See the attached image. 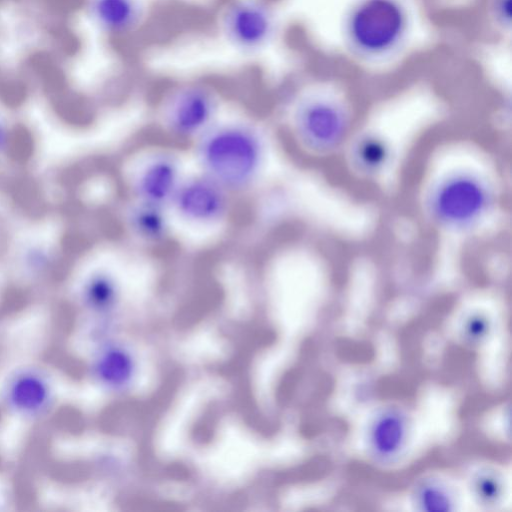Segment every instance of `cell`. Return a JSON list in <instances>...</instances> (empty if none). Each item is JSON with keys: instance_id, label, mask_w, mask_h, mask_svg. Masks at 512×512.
Returning a JSON list of instances; mask_svg holds the SVG:
<instances>
[{"instance_id": "1", "label": "cell", "mask_w": 512, "mask_h": 512, "mask_svg": "<svg viewBox=\"0 0 512 512\" xmlns=\"http://www.w3.org/2000/svg\"><path fill=\"white\" fill-rule=\"evenodd\" d=\"M187 152L195 170L240 199L264 180L269 161L268 135L252 118L222 115Z\"/></svg>"}, {"instance_id": "2", "label": "cell", "mask_w": 512, "mask_h": 512, "mask_svg": "<svg viewBox=\"0 0 512 512\" xmlns=\"http://www.w3.org/2000/svg\"><path fill=\"white\" fill-rule=\"evenodd\" d=\"M222 96L205 81L174 84L155 102L151 136L188 151L222 116Z\"/></svg>"}, {"instance_id": "3", "label": "cell", "mask_w": 512, "mask_h": 512, "mask_svg": "<svg viewBox=\"0 0 512 512\" xmlns=\"http://www.w3.org/2000/svg\"><path fill=\"white\" fill-rule=\"evenodd\" d=\"M184 152L154 137L133 149L123 170L124 198L169 209L189 171Z\"/></svg>"}, {"instance_id": "4", "label": "cell", "mask_w": 512, "mask_h": 512, "mask_svg": "<svg viewBox=\"0 0 512 512\" xmlns=\"http://www.w3.org/2000/svg\"><path fill=\"white\" fill-rule=\"evenodd\" d=\"M239 199L210 177L188 171L169 207L175 227L214 232L232 220Z\"/></svg>"}, {"instance_id": "5", "label": "cell", "mask_w": 512, "mask_h": 512, "mask_svg": "<svg viewBox=\"0 0 512 512\" xmlns=\"http://www.w3.org/2000/svg\"><path fill=\"white\" fill-rule=\"evenodd\" d=\"M283 128L299 149L321 152L332 149L343 137L346 117L337 106L324 101H302L293 109Z\"/></svg>"}, {"instance_id": "6", "label": "cell", "mask_w": 512, "mask_h": 512, "mask_svg": "<svg viewBox=\"0 0 512 512\" xmlns=\"http://www.w3.org/2000/svg\"><path fill=\"white\" fill-rule=\"evenodd\" d=\"M220 29L231 46L244 53H254L271 40L275 19L263 0H233L221 13Z\"/></svg>"}, {"instance_id": "7", "label": "cell", "mask_w": 512, "mask_h": 512, "mask_svg": "<svg viewBox=\"0 0 512 512\" xmlns=\"http://www.w3.org/2000/svg\"><path fill=\"white\" fill-rule=\"evenodd\" d=\"M404 14L393 0H365L350 20L354 43L369 53L383 52L392 47L403 32Z\"/></svg>"}, {"instance_id": "8", "label": "cell", "mask_w": 512, "mask_h": 512, "mask_svg": "<svg viewBox=\"0 0 512 512\" xmlns=\"http://www.w3.org/2000/svg\"><path fill=\"white\" fill-rule=\"evenodd\" d=\"M0 395L12 414L26 420L47 416L55 404L52 381L43 370L32 366L12 371L4 380Z\"/></svg>"}, {"instance_id": "9", "label": "cell", "mask_w": 512, "mask_h": 512, "mask_svg": "<svg viewBox=\"0 0 512 512\" xmlns=\"http://www.w3.org/2000/svg\"><path fill=\"white\" fill-rule=\"evenodd\" d=\"M120 222L128 239L147 250L168 245L176 228L169 209L127 198L120 211Z\"/></svg>"}, {"instance_id": "10", "label": "cell", "mask_w": 512, "mask_h": 512, "mask_svg": "<svg viewBox=\"0 0 512 512\" xmlns=\"http://www.w3.org/2000/svg\"><path fill=\"white\" fill-rule=\"evenodd\" d=\"M470 177H452L443 183L433 198L432 210L439 221L451 226L467 225L485 207L483 188Z\"/></svg>"}, {"instance_id": "11", "label": "cell", "mask_w": 512, "mask_h": 512, "mask_svg": "<svg viewBox=\"0 0 512 512\" xmlns=\"http://www.w3.org/2000/svg\"><path fill=\"white\" fill-rule=\"evenodd\" d=\"M120 297V278L112 268L106 266L90 269L78 288L81 306L93 314L110 312L119 303Z\"/></svg>"}, {"instance_id": "12", "label": "cell", "mask_w": 512, "mask_h": 512, "mask_svg": "<svg viewBox=\"0 0 512 512\" xmlns=\"http://www.w3.org/2000/svg\"><path fill=\"white\" fill-rule=\"evenodd\" d=\"M405 420L396 410L382 413L370 430V447L382 458L394 456L401 449L405 439Z\"/></svg>"}, {"instance_id": "13", "label": "cell", "mask_w": 512, "mask_h": 512, "mask_svg": "<svg viewBox=\"0 0 512 512\" xmlns=\"http://www.w3.org/2000/svg\"><path fill=\"white\" fill-rule=\"evenodd\" d=\"M94 8L100 23L119 34L135 29L143 14L140 0H95Z\"/></svg>"}, {"instance_id": "14", "label": "cell", "mask_w": 512, "mask_h": 512, "mask_svg": "<svg viewBox=\"0 0 512 512\" xmlns=\"http://www.w3.org/2000/svg\"><path fill=\"white\" fill-rule=\"evenodd\" d=\"M56 255L45 242L30 241L20 249L17 264L21 271L29 277H41L51 271Z\"/></svg>"}, {"instance_id": "15", "label": "cell", "mask_w": 512, "mask_h": 512, "mask_svg": "<svg viewBox=\"0 0 512 512\" xmlns=\"http://www.w3.org/2000/svg\"><path fill=\"white\" fill-rule=\"evenodd\" d=\"M126 358L117 350L102 351L93 363V373L103 384L119 385L127 375Z\"/></svg>"}, {"instance_id": "16", "label": "cell", "mask_w": 512, "mask_h": 512, "mask_svg": "<svg viewBox=\"0 0 512 512\" xmlns=\"http://www.w3.org/2000/svg\"><path fill=\"white\" fill-rule=\"evenodd\" d=\"M414 503L419 510L447 511L452 509V496L438 482L426 481L416 488Z\"/></svg>"}, {"instance_id": "17", "label": "cell", "mask_w": 512, "mask_h": 512, "mask_svg": "<svg viewBox=\"0 0 512 512\" xmlns=\"http://www.w3.org/2000/svg\"><path fill=\"white\" fill-rule=\"evenodd\" d=\"M474 491L481 502L495 503L502 494L501 480L492 473H481L474 480Z\"/></svg>"}, {"instance_id": "18", "label": "cell", "mask_w": 512, "mask_h": 512, "mask_svg": "<svg viewBox=\"0 0 512 512\" xmlns=\"http://www.w3.org/2000/svg\"><path fill=\"white\" fill-rule=\"evenodd\" d=\"M489 331V321L482 314L471 315L464 324V335L472 342L482 340Z\"/></svg>"}, {"instance_id": "19", "label": "cell", "mask_w": 512, "mask_h": 512, "mask_svg": "<svg viewBox=\"0 0 512 512\" xmlns=\"http://www.w3.org/2000/svg\"><path fill=\"white\" fill-rule=\"evenodd\" d=\"M10 143V133L6 124L0 119V161L6 155Z\"/></svg>"}, {"instance_id": "20", "label": "cell", "mask_w": 512, "mask_h": 512, "mask_svg": "<svg viewBox=\"0 0 512 512\" xmlns=\"http://www.w3.org/2000/svg\"><path fill=\"white\" fill-rule=\"evenodd\" d=\"M496 13L503 22H509L511 17V0H497Z\"/></svg>"}]
</instances>
